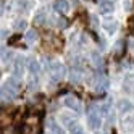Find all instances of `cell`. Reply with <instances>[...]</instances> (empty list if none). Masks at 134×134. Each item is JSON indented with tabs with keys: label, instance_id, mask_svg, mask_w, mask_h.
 Instances as JSON below:
<instances>
[{
	"label": "cell",
	"instance_id": "cell-1",
	"mask_svg": "<svg viewBox=\"0 0 134 134\" xmlns=\"http://www.w3.org/2000/svg\"><path fill=\"white\" fill-rule=\"evenodd\" d=\"M87 124H89V128L92 129H97L100 124H102V115H100V110L97 108H91L89 113H87Z\"/></svg>",
	"mask_w": 134,
	"mask_h": 134
},
{
	"label": "cell",
	"instance_id": "cell-2",
	"mask_svg": "<svg viewBox=\"0 0 134 134\" xmlns=\"http://www.w3.org/2000/svg\"><path fill=\"white\" fill-rule=\"evenodd\" d=\"M63 105L68 107V108H71V110H76V111L81 110V103H79V100L76 99L74 95H66V97L63 99Z\"/></svg>",
	"mask_w": 134,
	"mask_h": 134
},
{
	"label": "cell",
	"instance_id": "cell-3",
	"mask_svg": "<svg viewBox=\"0 0 134 134\" xmlns=\"http://www.w3.org/2000/svg\"><path fill=\"white\" fill-rule=\"evenodd\" d=\"M50 74H52L53 79H62L63 76H65V68H63V65L58 63V62H55V63L50 66Z\"/></svg>",
	"mask_w": 134,
	"mask_h": 134
},
{
	"label": "cell",
	"instance_id": "cell-4",
	"mask_svg": "<svg viewBox=\"0 0 134 134\" xmlns=\"http://www.w3.org/2000/svg\"><path fill=\"white\" fill-rule=\"evenodd\" d=\"M113 10H115L113 0H100V12L102 13H111Z\"/></svg>",
	"mask_w": 134,
	"mask_h": 134
},
{
	"label": "cell",
	"instance_id": "cell-5",
	"mask_svg": "<svg viewBox=\"0 0 134 134\" xmlns=\"http://www.w3.org/2000/svg\"><path fill=\"white\" fill-rule=\"evenodd\" d=\"M55 10L60 12V13H66L70 10V5H68L66 0H57V2H55Z\"/></svg>",
	"mask_w": 134,
	"mask_h": 134
},
{
	"label": "cell",
	"instance_id": "cell-6",
	"mask_svg": "<svg viewBox=\"0 0 134 134\" xmlns=\"http://www.w3.org/2000/svg\"><path fill=\"white\" fill-rule=\"evenodd\" d=\"M91 60H92V63H94L95 68H102V66H103L102 55H100L99 52H92V53H91Z\"/></svg>",
	"mask_w": 134,
	"mask_h": 134
},
{
	"label": "cell",
	"instance_id": "cell-7",
	"mask_svg": "<svg viewBox=\"0 0 134 134\" xmlns=\"http://www.w3.org/2000/svg\"><path fill=\"white\" fill-rule=\"evenodd\" d=\"M24 41H26V44H34V42H37V31L29 29V31L24 34Z\"/></svg>",
	"mask_w": 134,
	"mask_h": 134
},
{
	"label": "cell",
	"instance_id": "cell-8",
	"mask_svg": "<svg viewBox=\"0 0 134 134\" xmlns=\"http://www.w3.org/2000/svg\"><path fill=\"white\" fill-rule=\"evenodd\" d=\"M116 21H105L103 23V29H107V32H110V34H113L115 31H116Z\"/></svg>",
	"mask_w": 134,
	"mask_h": 134
},
{
	"label": "cell",
	"instance_id": "cell-9",
	"mask_svg": "<svg viewBox=\"0 0 134 134\" xmlns=\"http://www.w3.org/2000/svg\"><path fill=\"white\" fill-rule=\"evenodd\" d=\"M23 63H21V60H18L16 63H15V68H13V74L16 76V78H21L23 76Z\"/></svg>",
	"mask_w": 134,
	"mask_h": 134
},
{
	"label": "cell",
	"instance_id": "cell-10",
	"mask_svg": "<svg viewBox=\"0 0 134 134\" xmlns=\"http://www.w3.org/2000/svg\"><path fill=\"white\" fill-rule=\"evenodd\" d=\"M118 110H120V111H129V110H131V103H129L128 100H124V99L120 100V102H118Z\"/></svg>",
	"mask_w": 134,
	"mask_h": 134
},
{
	"label": "cell",
	"instance_id": "cell-11",
	"mask_svg": "<svg viewBox=\"0 0 134 134\" xmlns=\"http://www.w3.org/2000/svg\"><path fill=\"white\" fill-rule=\"evenodd\" d=\"M24 27H26V21H24V20H18V21L15 23V29H16V31H23Z\"/></svg>",
	"mask_w": 134,
	"mask_h": 134
},
{
	"label": "cell",
	"instance_id": "cell-12",
	"mask_svg": "<svg viewBox=\"0 0 134 134\" xmlns=\"http://www.w3.org/2000/svg\"><path fill=\"white\" fill-rule=\"evenodd\" d=\"M45 21V13L44 12H39V15L36 16V24H42Z\"/></svg>",
	"mask_w": 134,
	"mask_h": 134
},
{
	"label": "cell",
	"instance_id": "cell-13",
	"mask_svg": "<svg viewBox=\"0 0 134 134\" xmlns=\"http://www.w3.org/2000/svg\"><path fill=\"white\" fill-rule=\"evenodd\" d=\"M29 70H31L32 73H37V71H39V63H37L36 60H31V63H29Z\"/></svg>",
	"mask_w": 134,
	"mask_h": 134
},
{
	"label": "cell",
	"instance_id": "cell-14",
	"mask_svg": "<svg viewBox=\"0 0 134 134\" xmlns=\"http://www.w3.org/2000/svg\"><path fill=\"white\" fill-rule=\"evenodd\" d=\"M18 5H20V8H27L29 7V2L27 0H18Z\"/></svg>",
	"mask_w": 134,
	"mask_h": 134
},
{
	"label": "cell",
	"instance_id": "cell-15",
	"mask_svg": "<svg viewBox=\"0 0 134 134\" xmlns=\"http://www.w3.org/2000/svg\"><path fill=\"white\" fill-rule=\"evenodd\" d=\"M71 134H82V129L78 128V126H76V128H71Z\"/></svg>",
	"mask_w": 134,
	"mask_h": 134
},
{
	"label": "cell",
	"instance_id": "cell-16",
	"mask_svg": "<svg viewBox=\"0 0 134 134\" xmlns=\"http://www.w3.org/2000/svg\"><path fill=\"white\" fill-rule=\"evenodd\" d=\"M66 24H68V23H66V20H63V18H60V20H58V26L60 27H66Z\"/></svg>",
	"mask_w": 134,
	"mask_h": 134
},
{
	"label": "cell",
	"instance_id": "cell-17",
	"mask_svg": "<svg viewBox=\"0 0 134 134\" xmlns=\"http://www.w3.org/2000/svg\"><path fill=\"white\" fill-rule=\"evenodd\" d=\"M95 134H107V132H95Z\"/></svg>",
	"mask_w": 134,
	"mask_h": 134
}]
</instances>
